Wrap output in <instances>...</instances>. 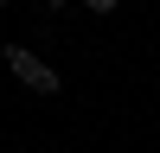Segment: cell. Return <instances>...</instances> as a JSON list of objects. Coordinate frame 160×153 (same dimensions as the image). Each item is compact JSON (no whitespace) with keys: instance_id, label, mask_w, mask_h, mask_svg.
<instances>
[{"instance_id":"cell-1","label":"cell","mask_w":160,"mask_h":153,"mask_svg":"<svg viewBox=\"0 0 160 153\" xmlns=\"http://www.w3.org/2000/svg\"><path fill=\"white\" fill-rule=\"evenodd\" d=\"M0 58H7V70L19 76V83L32 89V96H58V89H64V76L51 70L45 58H32V51H26V45H7V51H0Z\"/></svg>"},{"instance_id":"cell-2","label":"cell","mask_w":160,"mask_h":153,"mask_svg":"<svg viewBox=\"0 0 160 153\" xmlns=\"http://www.w3.org/2000/svg\"><path fill=\"white\" fill-rule=\"evenodd\" d=\"M83 7H90V13H115L122 0H83Z\"/></svg>"},{"instance_id":"cell-3","label":"cell","mask_w":160,"mask_h":153,"mask_svg":"<svg viewBox=\"0 0 160 153\" xmlns=\"http://www.w3.org/2000/svg\"><path fill=\"white\" fill-rule=\"evenodd\" d=\"M32 7H45V13H58V7H64V0H32Z\"/></svg>"},{"instance_id":"cell-4","label":"cell","mask_w":160,"mask_h":153,"mask_svg":"<svg viewBox=\"0 0 160 153\" xmlns=\"http://www.w3.org/2000/svg\"><path fill=\"white\" fill-rule=\"evenodd\" d=\"M0 7H7V0H0Z\"/></svg>"}]
</instances>
